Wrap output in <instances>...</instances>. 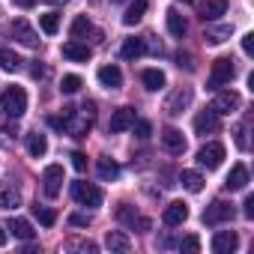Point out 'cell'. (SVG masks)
Here are the masks:
<instances>
[{"label":"cell","instance_id":"obj_39","mask_svg":"<svg viewBox=\"0 0 254 254\" xmlns=\"http://www.w3.org/2000/svg\"><path fill=\"white\" fill-rule=\"evenodd\" d=\"M69 159H72V168H75L78 174H84V171H87V156H84V153H72Z\"/></svg>","mask_w":254,"mask_h":254},{"label":"cell","instance_id":"obj_20","mask_svg":"<svg viewBox=\"0 0 254 254\" xmlns=\"http://www.w3.org/2000/svg\"><path fill=\"white\" fill-rule=\"evenodd\" d=\"M27 153H30L33 159H42V156L48 153V138H45L42 132H30V135H27Z\"/></svg>","mask_w":254,"mask_h":254},{"label":"cell","instance_id":"obj_32","mask_svg":"<svg viewBox=\"0 0 254 254\" xmlns=\"http://www.w3.org/2000/svg\"><path fill=\"white\" fill-rule=\"evenodd\" d=\"M21 66V57L12 51V48H3V51H0V69H3V72H15Z\"/></svg>","mask_w":254,"mask_h":254},{"label":"cell","instance_id":"obj_3","mask_svg":"<svg viewBox=\"0 0 254 254\" xmlns=\"http://www.w3.org/2000/svg\"><path fill=\"white\" fill-rule=\"evenodd\" d=\"M221 162H224V144H218V141H209V144H203V147L197 150V165H200V168H206V171H215Z\"/></svg>","mask_w":254,"mask_h":254},{"label":"cell","instance_id":"obj_11","mask_svg":"<svg viewBox=\"0 0 254 254\" xmlns=\"http://www.w3.org/2000/svg\"><path fill=\"white\" fill-rule=\"evenodd\" d=\"M218 126H221V120H218V114H215L212 108H206V111H200V114L194 117V132H197V135L218 132Z\"/></svg>","mask_w":254,"mask_h":254},{"label":"cell","instance_id":"obj_38","mask_svg":"<svg viewBox=\"0 0 254 254\" xmlns=\"http://www.w3.org/2000/svg\"><path fill=\"white\" fill-rule=\"evenodd\" d=\"M180 251H189V254L200 251V239H197V236H186V239L180 242Z\"/></svg>","mask_w":254,"mask_h":254},{"label":"cell","instance_id":"obj_49","mask_svg":"<svg viewBox=\"0 0 254 254\" xmlns=\"http://www.w3.org/2000/svg\"><path fill=\"white\" fill-rule=\"evenodd\" d=\"M111 3H123V0H111Z\"/></svg>","mask_w":254,"mask_h":254},{"label":"cell","instance_id":"obj_21","mask_svg":"<svg viewBox=\"0 0 254 254\" xmlns=\"http://www.w3.org/2000/svg\"><path fill=\"white\" fill-rule=\"evenodd\" d=\"M9 233H12L15 239H24V242H30V239L36 236V230H33V224H30L27 218H12V221H9Z\"/></svg>","mask_w":254,"mask_h":254},{"label":"cell","instance_id":"obj_25","mask_svg":"<svg viewBox=\"0 0 254 254\" xmlns=\"http://www.w3.org/2000/svg\"><path fill=\"white\" fill-rule=\"evenodd\" d=\"M144 51H147L144 39H126V42H123V48H120L123 60H138V57H141Z\"/></svg>","mask_w":254,"mask_h":254},{"label":"cell","instance_id":"obj_4","mask_svg":"<svg viewBox=\"0 0 254 254\" xmlns=\"http://www.w3.org/2000/svg\"><path fill=\"white\" fill-rule=\"evenodd\" d=\"M72 197L81 203V206H102V189L93 186V183H72Z\"/></svg>","mask_w":254,"mask_h":254},{"label":"cell","instance_id":"obj_41","mask_svg":"<svg viewBox=\"0 0 254 254\" xmlns=\"http://www.w3.org/2000/svg\"><path fill=\"white\" fill-rule=\"evenodd\" d=\"M90 221H93V218H90V215H84V212H75V215L69 218V224H75V227H87Z\"/></svg>","mask_w":254,"mask_h":254},{"label":"cell","instance_id":"obj_48","mask_svg":"<svg viewBox=\"0 0 254 254\" xmlns=\"http://www.w3.org/2000/svg\"><path fill=\"white\" fill-rule=\"evenodd\" d=\"M45 3H63V0H45Z\"/></svg>","mask_w":254,"mask_h":254},{"label":"cell","instance_id":"obj_18","mask_svg":"<svg viewBox=\"0 0 254 254\" xmlns=\"http://www.w3.org/2000/svg\"><path fill=\"white\" fill-rule=\"evenodd\" d=\"M165 21H168V30H171V36H177V39H183V36H186L189 24H186V18H183L177 9H168V12H165Z\"/></svg>","mask_w":254,"mask_h":254},{"label":"cell","instance_id":"obj_28","mask_svg":"<svg viewBox=\"0 0 254 254\" xmlns=\"http://www.w3.org/2000/svg\"><path fill=\"white\" fill-rule=\"evenodd\" d=\"M96 171H99V177H102V180H117V177H120V165H117L114 159H108V156H102V159H99Z\"/></svg>","mask_w":254,"mask_h":254},{"label":"cell","instance_id":"obj_7","mask_svg":"<svg viewBox=\"0 0 254 254\" xmlns=\"http://www.w3.org/2000/svg\"><path fill=\"white\" fill-rule=\"evenodd\" d=\"M9 30H12V36H15L21 45H27V48H36V45H39V36H36V30H33V27L24 21V18H15Z\"/></svg>","mask_w":254,"mask_h":254},{"label":"cell","instance_id":"obj_2","mask_svg":"<svg viewBox=\"0 0 254 254\" xmlns=\"http://www.w3.org/2000/svg\"><path fill=\"white\" fill-rule=\"evenodd\" d=\"M233 75H236L233 60H230V57H218V60L212 63V72H209V81H206V84H209V90H218V87L230 84Z\"/></svg>","mask_w":254,"mask_h":254},{"label":"cell","instance_id":"obj_15","mask_svg":"<svg viewBox=\"0 0 254 254\" xmlns=\"http://www.w3.org/2000/svg\"><path fill=\"white\" fill-rule=\"evenodd\" d=\"M227 12V0H203V3L197 6V15L203 18V21H215V18H221Z\"/></svg>","mask_w":254,"mask_h":254},{"label":"cell","instance_id":"obj_35","mask_svg":"<svg viewBox=\"0 0 254 254\" xmlns=\"http://www.w3.org/2000/svg\"><path fill=\"white\" fill-rule=\"evenodd\" d=\"M60 90H63V93H78V90H81V78H78V75H63Z\"/></svg>","mask_w":254,"mask_h":254},{"label":"cell","instance_id":"obj_31","mask_svg":"<svg viewBox=\"0 0 254 254\" xmlns=\"http://www.w3.org/2000/svg\"><path fill=\"white\" fill-rule=\"evenodd\" d=\"M141 78H144V87H147V90H153V93L165 87V72H162V69H147Z\"/></svg>","mask_w":254,"mask_h":254},{"label":"cell","instance_id":"obj_45","mask_svg":"<svg viewBox=\"0 0 254 254\" xmlns=\"http://www.w3.org/2000/svg\"><path fill=\"white\" fill-rule=\"evenodd\" d=\"M45 72H48V69H45V66H42L39 60H36V63H33V69H30V75H33L36 81H39V78H45Z\"/></svg>","mask_w":254,"mask_h":254},{"label":"cell","instance_id":"obj_50","mask_svg":"<svg viewBox=\"0 0 254 254\" xmlns=\"http://www.w3.org/2000/svg\"><path fill=\"white\" fill-rule=\"evenodd\" d=\"M183 3H194V0H183Z\"/></svg>","mask_w":254,"mask_h":254},{"label":"cell","instance_id":"obj_1","mask_svg":"<svg viewBox=\"0 0 254 254\" xmlns=\"http://www.w3.org/2000/svg\"><path fill=\"white\" fill-rule=\"evenodd\" d=\"M0 108H3L12 120L24 117V111H27V93L21 87H6L3 90V99H0Z\"/></svg>","mask_w":254,"mask_h":254},{"label":"cell","instance_id":"obj_36","mask_svg":"<svg viewBox=\"0 0 254 254\" xmlns=\"http://www.w3.org/2000/svg\"><path fill=\"white\" fill-rule=\"evenodd\" d=\"M132 129H135V135H138L141 141H147V138H150V132H153V126H150L147 120H135V123H132Z\"/></svg>","mask_w":254,"mask_h":254},{"label":"cell","instance_id":"obj_27","mask_svg":"<svg viewBox=\"0 0 254 254\" xmlns=\"http://www.w3.org/2000/svg\"><path fill=\"white\" fill-rule=\"evenodd\" d=\"M72 36H75V39H84V36H99V33H96V27L90 24L87 15H78V18L72 21Z\"/></svg>","mask_w":254,"mask_h":254},{"label":"cell","instance_id":"obj_12","mask_svg":"<svg viewBox=\"0 0 254 254\" xmlns=\"http://www.w3.org/2000/svg\"><path fill=\"white\" fill-rule=\"evenodd\" d=\"M236 245H239V236L233 230H218L212 236V251L215 254H230V251H236Z\"/></svg>","mask_w":254,"mask_h":254},{"label":"cell","instance_id":"obj_30","mask_svg":"<svg viewBox=\"0 0 254 254\" xmlns=\"http://www.w3.org/2000/svg\"><path fill=\"white\" fill-rule=\"evenodd\" d=\"M21 203V194L12 186H0V209H12Z\"/></svg>","mask_w":254,"mask_h":254},{"label":"cell","instance_id":"obj_46","mask_svg":"<svg viewBox=\"0 0 254 254\" xmlns=\"http://www.w3.org/2000/svg\"><path fill=\"white\" fill-rule=\"evenodd\" d=\"M12 3H15V6H21V9H30L36 0H12Z\"/></svg>","mask_w":254,"mask_h":254},{"label":"cell","instance_id":"obj_5","mask_svg":"<svg viewBox=\"0 0 254 254\" xmlns=\"http://www.w3.org/2000/svg\"><path fill=\"white\" fill-rule=\"evenodd\" d=\"M233 215H236L233 203H227V200H212V203L206 206V212H203V221H206V224H221V221H230Z\"/></svg>","mask_w":254,"mask_h":254},{"label":"cell","instance_id":"obj_42","mask_svg":"<svg viewBox=\"0 0 254 254\" xmlns=\"http://www.w3.org/2000/svg\"><path fill=\"white\" fill-rule=\"evenodd\" d=\"M242 51H245L248 57L254 54V33H245V36H242Z\"/></svg>","mask_w":254,"mask_h":254},{"label":"cell","instance_id":"obj_22","mask_svg":"<svg viewBox=\"0 0 254 254\" xmlns=\"http://www.w3.org/2000/svg\"><path fill=\"white\" fill-rule=\"evenodd\" d=\"M230 33H233V27H230V24H215V27H206L203 39H206L209 45H221V42H227V39H230Z\"/></svg>","mask_w":254,"mask_h":254},{"label":"cell","instance_id":"obj_43","mask_svg":"<svg viewBox=\"0 0 254 254\" xmlns=\"http://www.w3.org/2000/svg\"><path fill=\"white\" fill-rule=\"evenodd\" d=\"M177 66H180V69L186 66V69L191 72V69H194V63H191V54H183V51H180V54H177Z\"/></svg>","mask_w":254,"mask_h":254},{"label":"cell","instance_id":"obj_24","mask_svg":"<svg viewBox=\"0 0 254 254\" xmlns=\"http://www.w3.org/2000/svg\"><path fill=\"white\" fill-rule=\"evenodd\" d=\"M144 12H147V0H135V3L126 9V15H123V24L126 27H135L141 18H144Z\"/></svg>","mask_w":254,"mask_h":254},{"label":"cell","instance_id":"obj_34","mask_svg":"<svg viewBox=\"0 0 254 254\" xmlns=\"http://www.w3.org/2000/svg\"><path fill=\"white\" fill-rule=\"evenodd\" d=\"M33 212H36L39 224H45V227H54V221H57L54 209H48V206H33Z\"/></svg>","mask_w":254,"mask_h":254},{"label":"cell","instance_id":"obj_37","mask_svg":"<svg viewBox=\"0 0 254 254\" xmlns=\"http://www.w3.org/2000/svg\"><path fill=\"white\" fill-rule=\"evenodd\" d=\"M66 248H72V251H90V254L96 251V245H93V242H87V239H69V242H66Z\"/></svg>","mask_w":254,"mask_h":254},{"label":"cell","instance_id":"obj_14","mask_svg":"<svg viewBox=\"0 0 254 254\" xmlns=\"http://www.w3.org/2000/svg\"><path fill=\"white\" fill-rule=\"evenodd\" d=\"M162 144H165V150L171 156H183L186 153V138H183L180 129H165L162 132Z\"/></svg>","mask_w":254,"mask_h":254},{"label":"cell","instance_id":"obj_26","mask_svg":"<svg viewBox=\"0 0 254 254\" xmlns=\"http://www.w3.org/2000/svg\"><path fill=\"white\" fill-rule=\"evenodd\" d=\"M105 245L111 248V251H129L132 248V242H129V236H126V233H120V230H111L108 236H105Z\"/></svg>","mask_w":254,"mask_h":254},{"label":"cell","instance_id":"obj_17","mask_svg":"<svg viewBox=\"0 0 254 254\" xmlns=\"http://www.w3.org/2000/svg\"><path fill=\"white\" fill-rule=\"evenodd\" d=\"M63 57H66V60H75V63H87V60L93 57V51H90L87 45H81L78 39H72V42L63 45Z\"/></svg>","mask_w":254,"mask_h":254},{"label":"cell","instance_id":"obj_6","mask_svg":"<svg viewBox=\"0 0 254 254\" xmlns=\"http://www.w3.org/2000/svg\"><path fill=\"white\" fill-rule=\"evenodd\" d=\"M63 189V168L60 165H48L45 174H42V191L45 197H57Z\"/></svg>","mask_w":254,"mask_h":254},{"label":"cell","instance_id":"obj_19","mask_svg":"<svg viewBox=\"0 0 254 254\" xmlns=\"http://www.w3.org/2000/svg\"><path fill=\"white\" fill-rule=\"evenodd\" d=\"M99 84L108 87V90H117V87L123 84V72H120L117 66H102V69H99Z\"/></svg>","mask_w":254,"mask_h":254},{"label":"cell","instance_id":"obj_40","mask_svg":"<svg viewBox=\"0 0 254 254\" xmlns=\"http://www.w3.org/2000/svg\"><path fill=\"white\" fill-rule=\"evenodd\" d=\"M236 147L239 150H248V138H245V123L236 126Z\"/></svg>","mask_w":254,"mask_h":254},{"label":"cell","instance_id":"obj_44","mask_svg":"<svg viewBox=\"0 0 254 254\" xmlns=\"http://www.w3.org/2000/svg\"><path fill=\"white\" fill-rule=\"evenodd\" d=\"M242 206H245V209H242V212H245V218H254V194H248Z\"/></svg>","mask_w":254,"mask_h":254},{"label":"cell","instance_id":"obj_33","mask_svg":"<svg viewBox=\"0 0 254 254\" xmlns=\"http://www.w3.org/2000/svg\"><path fill=\"white\" fill-rule=\"evenodd\" d=\"M39 27H42L48 36H54V33L60 30V15H57V12H45V15H39Z\"/></svg>","mask_w":254,"mask_h":254},{"label":"cell","instance_id":"obj_9","mask_svg":"<svg viewBox=\"0 0 254 254\" xmlns=\"http://www.w3.org/2000/svg\"><path fill=\"white\" fill-rule=\"evenodd\" d=\"M218 117L221 114H233L236 108H239V93H233V90H224V93H218L215 99H212V105H209Z\"/></svg>","mask_w":254,"mask_h":254},{"label":"cell","instance_id":"obj_8","mask_svg":"<svg viewBox=\"0 0 254 254\" xmlns=\"http://www.w3.org/2000/svg\"><path fill=\"white\" fill-rule=\"evenodd\" d=\"M189 105H191V90H189V87H180V90L171 93V99L165 102V111H168L171 117H180Z\"/></svg>","mask_w":254,"mask_h":254},{"label":"cell","instance_id":"obj_29","mask_svg":"<svg viewBox=\"0 0 254 254\" xmlns=\"http://www.w3.org/2000/svg\"><path fill=\"white\" fill-rule=\"evenodd\" d=\"M180 183H183V189H189L191 194H197V191H203V177H200L197 171H183V177H180Z\"/></svg>","mask_w":254,"mask_h":254},{"label":"cell","instance_id":"obj_16","mask_svg":"<svg viewBox=\"0 0 254 254\" xmlns=\"http://www.w3.org/2000/svg\"><path fill=\"white\" fill-rule=\"evenodd\" d=\"M245 186H248V168L245 165H233V171L224 180V189L227 191H242Z\"/></svg>","mask_w":254,"mask_h":254},{"label":"cell","instance_id":"obj_23","mask_svg":"<svg viewBox=\"0 0 254 254\" xmlns=\"http://www.w3.org/2000/svg\"><path fill=\"white\" fill-rule=\"evenodd\" d=\"M117 218H120L123 224H129L132 230H135V227H147V221H144V218H141V215L129 206V203H123V206L117 209Z\"/></svg>","mask_w":254,"mask_h":254},{"label":"cell","instance_id":"obj_10","mask_svg":"<svg viewBox=\"0 0 254 254\" xmlns=\"http://www.w3.org/2000/svg\"><path fill=\"white\" fill-rule=\"evenodd\" d=\"M186 218H189V206H186L183 200L168 203V206H165V212H162V221H165L168 227H180Z\"/></svg>","mask_w":254,"mask_h":254},{"label":"cell","instance_id":"obj_13","mask_svg":"<svg viewBox=\"0 0 254 254\" xmlns=\"http://www.w3.org/2000/svg\"><path fill=\"white\" fill-rule=\"evenodd\" d=\"M132 123H135V108H120V111H114V117H111V123H108V129L117 135V132L132 129Z\"/></svg>","mask_w":254,"mask_h":254},{"label":"cell","instance_id":"obj_47","mask_svg":"<svg viewBox=\"0 0 254 254\" xmlns=\"http://www.w3.org/2000/svg\"><path fill=\"white\" fill-rule=\"evenodd\" d=\"M0 245H6V233L3 230H0Z\"/></svg>","mask_w":254,"mask_h":254}]
</instances>
